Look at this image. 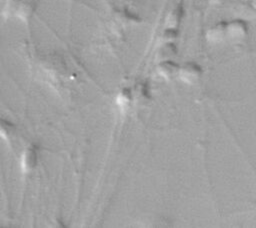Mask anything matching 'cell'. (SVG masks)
<instances>
[{
    "instance_id": "cell-1",
    "label": "cell",
    "mask_w": 256,
    "mask_h": 228,
    "mask_svg": "<svg viewBox=\"0 0 256 228\" xmlns=\"http://www.w3.org/2000/svg\"><path fill=\"white\" fill-rule=\"evenodd\" d=\"M35 8V0H6L3 8L5 17H16L21 21H28Z\"/></svg>"
},
{
    "instance_id": "cell-2",
    "label": "cell",
    "mask_w": 256,
    "mask_h": 228,
    "mask_svg": "<svg viewBox=\"0 0 256 228\" xmlns=\"http://www.w3.org/2000/svg\"><path fill=\"white\" fill-rule=\"evenodd\" d=\"M201 67L195 62H187L178 69L179 78L183 82L188 84H193L197 82L201 76Z\"/></svg>"
},
{
    "instance_id": "cell-3",
    "label": "cell",
    "mask_w": 256,
    "mask_h": 228,
    "mask_svg": "<svg viewBox=\"0 0 256 228\" xmlns=\"http://www.w3.org/2000/svg\"><path fill=\"white\" fill-rule=\"evenodd\" d=\"M38 151L35 145H30L21 154L20 157V168L23 173H30L37 164Z\"/></svg>"
},
{
    "instance_id": "cell-4",
    "label": "cell",
    "mask_w": 256,
    "mask_h": 228,
    "mask_svg": "<svg viewBox=\"0 0 256 228\" xmlns=\"http://www.w3.org/2000/svg\"><path fill=\"white\" fill-rule=\"evenodd\" d=\"M248 32L247 24L241 19H235L226 23V37L233 40L243 39Z\"/></svg>"
},
{
    "instance_id": "cell-5",
    "label": "cell",
    "mask_w": 256,
    "mask_h": 228,
    "mask_svg": "<svg viewBox=\"0 0 256 228\" xmlns=\"http://www.w3.org/2000/svg\"><path fill=\"white\" fill-rule=\"evenodd\" d=\"M226 37V22H219L210 27L206 33V38L209 42L218 43Z\"/></svg>"
},
{
    "instance_id": "cell-6",
    "label": "cell",
    "mask_w": 256,
    "mask_h": 228,
    "mask_svg": "<svg viewBox=\"0 0 256 228\" xmlns=\"http://www.w3.org/2000/svg\"><path fill=\"white\" fill-rule=\"evenodd\" d=\"M179 66L172 60L160 61L157 66V73L164 79H171L178 73Z\"/></svg>"
},
{
    "instance_id": "cell-7",
    "label": "cell",
    "mask_w": 256,
    "mask_h": 228,
    "mask_svg": "<svg viewBox=\"0 0 256 228\" xmlns=\"http://www.w3.org/2000/svg\"><path fill=\"white\" fill-rule=\"evenodd\" d=\"M183 14H184V10L182 5L181 4L176 5L166 17V21H165L166 27L176 29L183 18Z\"/></svg>"
},
{
    "instance_id": "cell-8",
    "label": "cell",
    "mask_w": 256,
    "mask_h": 228,
    "mask_svg": "<svg viewBox=\"0 0 256 228\" xmlns=\"http://www.w3.org/2000/svg\"><path fill=\"white\" fill-rule=\"evenodd\" d=\"M177 53V48L173 44V42L169 43H162L161 46L158 48L156 53V59L159 61L171 60Z\"/></svg>"
},
{
    "instance_id": "cell-9",
    "label": "cell",
    "mask_w": 256,
    "mask_h": 228,
    "mask_svg": "<svg viewBox=\"0 0 256 228\" xmlns=\"http://www.w3.org/2000/svg\"><path fill=\"white\" fill-rule=\"evenodd\" d=\"M15 133V126L10 121L0 118V137L4 140H10Z\"/></svg>"
},
{
    "instance_id": "cell-10",
    "label": "cell",
    "mask_w": 256,
    "mask_h": 228,
    "mask_svg": "<svg viewBox=\"0 0 256 228\" xmlns=\"http://www.w3.org/2000/svg\"><path fill=\"white\" fill-rule=\"evenodd\" d=\"M132 99V94L129 89H122L117 97V104L122 108H126Z\"/></svg>"
},
{
    "instance_id": "cell-11",
    "label": "cell",
    "mask_w": 256,
    "mask_h": 228,
    "mask_svg": "<svg viewBox=\"0 0 256 228\" xmlns=\"http://www.w3.org/2000/svg\"><path fill=\"white\" fill-rule=\"evenodd\" d=\"M177 30L173 29V28H166L163 33L161 34L160 40H161V44L162 43H169V42H173L176 38H177Z\"/></svg>"
},
{
    "instance_id": "cell-12",
    "label": "cell",
    "mask_w": 256,
    "mask_h": 228,
    "mask_svg": "<svg viewBox=\"0 0 256 228\" xmlns=\"http://www.w3.org/2000/svg\"><path fill=\"white\" fill-rule=\"evenodd\" d=\"M135 97L138 101H146L150 96H149V91L148 88L145 84L141 83L136 87L135 90Z\"/></svg>"
},
{
    "instance_id": "cell-13",
    "label": "cell",
    "mask_w": 256,
    "mask_h": 228,
    "mask_svg": "<svg viewBox=\"0 0 256 228\" xmlns=\"http://www.w3.org/2000/svg\"><path fill=\"white\" fill-rule=\"evenodd\" d=\"M225 0H211V3L212 4H215V5H219V4H222Z\"/></svg>"
}]
</instances>
